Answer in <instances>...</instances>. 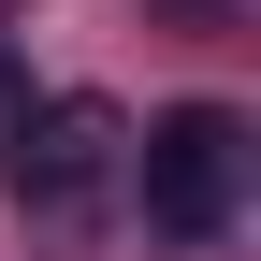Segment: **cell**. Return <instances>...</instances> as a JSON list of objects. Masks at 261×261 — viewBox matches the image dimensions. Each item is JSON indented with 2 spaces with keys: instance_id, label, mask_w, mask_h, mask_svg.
I'll list each match as a JSON object with an SVG mask.
<instances>
[{
  "instance_id": "obj_1",
  "label": "cell",
  "mask_w": 261,
  "mask_h": 261,
  "mask_svg": "<svg viewBox=\"0 0 261 261\" xmlns=\"http://www.w3.org/2000/svg\"><path fill=\"white\" fill-rule=\"evenodd\" d=\"M130 189H145V232L160 247H218L247 218V116L232 102H174L130 130Z\"/></svg>"
},
{
  "instance_id": "obj_2",
  "label": "cell",
  "mask_w": 261,
  "mask_h": 261,
  "mask_svg": "<svg viewBox=\"0 0 261 261\" xmlns=\"http://www.w3.org/2000/svg\"><path fill=\"white\" fill-rule=\"evenodd\" d=\"M0 160H15V203H29V218H87V203L130 174V116L102 102V87H58V102L15 116Z\"/></svg>"
},
{
  "instance_id": "obj_3",
  "label": "cell",
  "mask_w": 261,
  "mask_h": 261,
  "mask_svg": "<svg viewBox=\"0 0 261 261\" xmlns=\"http://www.w3.org/2000/svg\"><path fill=\"white\" fill-rule=\"evenodd\" d=\"M15 116H29V58L0 44V145H15Z\"/></svg>"
}]
</instances>
